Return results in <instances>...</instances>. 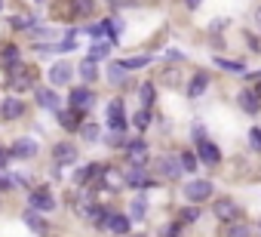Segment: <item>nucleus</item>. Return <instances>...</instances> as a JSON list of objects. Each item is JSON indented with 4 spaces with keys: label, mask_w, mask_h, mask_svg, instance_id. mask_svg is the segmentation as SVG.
Segmentation results:
<instances>
[{
    "label": "nucleus",
    "mask_w": 261,
    "mask_h": 237,
    "mask_svg": "<svg viewBox=\"0 0 261 237\" xmlns=\"http://www.w3.org/2000/svg\"><path fill=\"white\" fill-rule=\"evenodd\" d=\"M108 127H111V133H126V111H123L120 99H114L108 105Z\"/></svg>",
    "instance_id": "f257e3e1"
},
{
    "label": "nucleus",
    "mask_w": 261,
    "mask_h": 237,
    "mask_svg": "<svg viewBox=\"0 0 261 237\" xmlns=\"http://www.w3.org/2000/svg\"><path fill=\"white\" fill-rule=\"evenodd\" d=\"M10 89H16V92H22V89H31L34 86V80H31V68H25V65H16V68H10Z\"/></svg>",
    "instance_id": "f03ea898"
},
{
    "label": "nucleus",
    "mask_w": 261,
    "mask_h": 237,
    "mask_svg": "<svg viewBox=\"0 0 261 237\" xmlns=\"http://www.w3.org/2000/svg\"><path fill=\"white\" fill-rule=\"evenodd\" d=\"M68 102H71V108H77V111H89L92 102H95V92H92L89 86H74L71 96H68Z\"/></svg>",
    "instance_id": "7ed1b4c3"
},
{
    "label": "nucleus",
    "mask_w": 261,
    "mask_h": 237,
    "mask_svg": "<svg viewBox=\"0 0 261 237\" xmlns=\"http://www.w3.org/2000/svg\"><path fill=\"white\" fill-rule=\"evenodd\" d=\"M185 197H188L191 203H200V200H206V197H212V182H206V179H197V182H188V185H185Z\"/></svg>",
    "instance_id": "20e7f679"
},
{
    "label": "nucleus",
    "mask_w": 261,
    "mask_h": 237,
    "mask_svg": "<svg viewBox=\"0 0 261 237\" xmlns=\"http://www.w3.org/2000/svg\"><path fill=\"white\" fill-rule=\"evenodd\" d=\"M31 209H40V212H49V209H56V197H53V191L43 185V188H34L31 191Z\"/></svg>",
    "instance_id": "39448f33"
},
{
    "label": "nucleus",
    "mask_w": 261,
    "mask_h": 237,
    "mask_svg": "<svg viewBox=\"0 0 261 237\" xmlns=\"http://www.w3.org/2000/svg\"><path fill=\"white\" fill-rule=\"evenodd\" d=\"M22 114H25V102L19 96H10V99L0 102V117H4V121H16Z\"/></svg>",
    "instance_id": "423d86ee"
},
{
    "label": "nucleus",
    "mask_w": 261,
    "mask_h": 237,
    "mask_svg": "<svg viewBox=\"0 0 261 237\" xmlns=\"http://www.w3.org/2000/svg\"><path fill=\"white\" fill-rule=\"evenodd\" d=\"M53 157H56L59 167H71V163H77V145H71V142H59V145L53 148Z\"/></svg>",
    "instance_id": "0eeeda50"
},
{
    "label": "nucleus",
    "mask_w": 261,
    "mask_h": 237,
    "mask_svg": "<svg viewBox=\"0 0 261 237\" xmlns=\"http://www.w3.org/2000/svg\"><path fill=\"white\" fill-rule=\"evenodd\" d=\"M157 173L166 176V179H178V176L185 173V167H181V160H175L172 154H163V157L157 160Z\"/></svg>",
    "instance_id": "6e6552de"
},
{
    "label": "nucleus",
    "mask_w": 261,
    "mask_h": 237,
    "mask_svg": "<svg viewBox=\"0 0 261 237\" xmlns=\"http://www.w3.org/2000/svg\"><path fill=\"white\" fill-rule=\"evenodd\" d=\"M37 151H40V148H37V142H34V139H16V142H13V148H10V154H13V157H19V160H31Z\"/></svg>",
    "instance_id": "1a4fd4ad"
},
{
    "label": "nucleus",
    "mask_w": 261,
    "mask_h": 237,
    "mask_svg": "<svg viewBox=\"0 0 261 237\" xmlns=\"http://www.w3.org/2000/svg\"><path fill=\"white\" fill-rule=\"evenodd\" d=\"M215 216L221 219V222H237L240 216H243V209L233 203V200H227V197H221L218 203H215Z\"/></svg>",
    "instance_id": "9d476101"
},
{
    "label": "nucleus",
    "mask_w": 261,
    "mask_h": 237,
    "mask_svg": "<svg viewBox=\"0 0 261 237\" xmlns=\"http://www.w3.org/2000/svg\"><path fill=\"white\" fill-rule=\"evenodd\" d=\"M129 188H151V185H157L154 179H148V173L142 170V167H133V170H129L126 173V179H123Z\"/></svg>",
    "instance_id": "9b49d317"
},
{
    "label": "nucleus",
    "mask_w": 261,
    "mask_h": 237,
    "mask_svg": "<svg viewBox=\"0 0 261 237\" xmlns=\"http://www.w3.org/2000/svg\"><path fill=\"white\" fill-rule=\"evenodd\" d=\"M71 74H74V68H71L68 62H56V65L49 68V83H53V86H65V83L71 80Z\"/></svg>",
    "instance_id": "f8f14e48"
},
{
    "label": "nucleus",
    "mask_w": 261,
    "mask_h": 237,
    "mask_svg": "<svg viewBox=\"0 0 261 237\" xmlns=\"http://www.w3.org/2000/svg\"><path fill=\"white\" fill-rule=\"evenodd\" d=\"M237 102H240V108L249 111V114H258V111H261V96H258L255 89H243V92L237 96Z\"/></svg>",
    "instance_id": "ddd939ff"
},
{
    "label": "nucleus",
    "mask_w": 261,
    "mask_h": 237,
    "mask_svg": "<svg viewBox=\"0 0 261 237\" xmlns=\"http://www.w3.org/2000/svg\"><path fill=\"white\" fill-rule=\"evenodd\" d=\"M126 151H129V163H133V167H145V163H148V148H145L142 139H139V142H129Z\"/></svg>",
    "instance_id": "4468645a"
},
{
    "label": "nucleus",
    "mask_w": 261,
    "mask_h": 237,
    "mask_svg": "<svg viewBox=\"0 0 261 237\" xmlns=\"http://www.w3.org/2000/svg\"><path fill=\"white\" fill-rule=\"evenodd\" d=\"M197 148H200V160H203V163H209V167H215V163L221 160V151H218V145H212L209 139H203V142H197Z\"/></svg>",
    "instance_id": "2eb2a0df"
},
{
    "label": "nucleus",
    "mask_w": 261,
    "mask_h": 237,
    "mask_svg": "<svg viewBox=\"0 0 261 237\" xmlns=\"http://www.w3.org/2000/svg\"><path fill=\"white\" fill-rule=\"evenodd\" d=\"M95 176H105V167L89 163V167H80V170H77L74 182H77V185H89V182H95Z\"/></svg>",
    "instance_id": "dca6fc26"
},
{
    "label": "nucleus",
    "mask_w": 261,
    "mask_h": 237,
    "mask_svg": "<svg viewBox=\"0 0 261 237\" xmlns=\"http://www.w3.org/2000/svg\"><path fill=\"white\" fill-rule=\"evenodd\" d=\"M105 231H111V234H117V237L129 234V216H114V212H111V219H108V228H105Z\"/></svg>",
    "instance_id": "f3484780"
},
{
    "label": "nucleus",
    "mask_w": 261,
    "mask_h": 237,
    "mask_svg": "<svg viewBox=\"0 0 261 237\" xmlns=\"http://www.w3.org/2000/svg\"><path fill=\"white\" fill-rule=\"evenodd\" d=\"M80 114H83V111H77V108H71V111H59V121H62L65 130H77V127H80Z\"/></svg>",
    "instance_id": "a211bd4d"
},
{
    "label": "nucleus",
    "mask_w": 261,
    "mask_h": 237,
    "mask_svg": "<svg viewBox=\"0 0 261 237\" xmlns=\"http://www.w3.org/2000/svg\"><path fill=\"white\" fill-rule=\"evenodd\" d=\"M108 80H111L114 86H123V83H126V65H123V62L108 65Z\"/></svg>",
    "instance_id": "6ab92c4d"
},
{
    "label": "nucleus",
    "mask_w": 261,
    "mask_h": 237,
    "mask_svg": "<svg viewBox=\"0 0 261 237\" xmlns=\"http://www.w3.org/2000/svg\"><path fill=\"white\" fill-rule=\"evenodd\" d=\"M37 102H40V108H49V111L59 108V96H56L53 89H46V86H43V89L37 86Z\"/></svg>",
    "instance_id": "aec40b11"
},
{
    "label": "nucleus",
    "mask_w": 261,
    "mask_h": 237,
    "mask_svg": "<svg viewBox=\"0 0 261 237\" xmlns=\"http://www.w3.org/2000/svg\"><path fill=\"white\" fill-rule=\"evenodd\" d=\"M25 222L31 225V231H34V234H46V231H49L46 219H40V216H37V209H28V212H25Z\"/></svg>",
    "instance_id": "412c9836"
},
{
    "label": "nucleus",
    "mask_w": 261,
    "mask_h": 237,
    "mask_svg": "<svg viewBox=\"0 0 261 237\" xmlns=\"http://www.w3.org/2000/svg\"><path fill=\"white\" fill-rule=\"evenodd\" d=\"M0 62H4L7 68H16V65H22V59H19V46H4V50H0Z\"/></svg>",
    "instance_id": "4be33fe9"
},
{
    "label": "nucleus",
    "mask_w": 261,
    "mask_h": 237,
    "mask_svg": "<svg viewBox=\"0 0 261 237\" xmlns=\"http://www.w3.org/2000/svg\"><path fill=\"white\" fill-rule=\"evenodd\" d=\"M206 86H209V74H197V77L191 80V86H188V96H191V99H197V96H203V92H206Z\"/></svg>",
    "instance_id": "5701e85b"
},
{
    "label": "nucleus",
    "mask_w": 261,
    "mask_h": 237,
    "mask_svg": "<svg viewBox=\"0 0 261 237\" xmlns=\"http://www.w3.org/2000/svg\"><path fill=\"white\" fill-rule=\"evenodd\" d=\"M10 25H13L16 31H31V28H37V19H34V16H13Z\"/></svg>",
    "instance_id": "b1692460"
},
{
    "label": "nucleus",
    "mask_w": 261,
    "mask_h": 237,
    "mask_svg": "<svg viewBox=\"0 0 261 237\" xmlns=\"http://www.w3.org/2000/svg\"><path fill=\"white\" fill-rule=\"evenodd\" d=\"M145 212H148V200L139 194L133 203H129V216H133V219H145Z\"/></svg>",
    "instance_id": "393cba45"
},
{
    "label": "nucleus",
    "mask_w": 261,
    "mask_h": 237,
    "mask_svg": "<svg viewBox=\"0 0 261 237\" xmlns=\"http://www.w3.org/2000/svg\"><path fill=\"white\" fill-rule=\"evenodd\" d=\"M95 0H74V16H92Z\"/></svg>",
    "instance_id": "a878e982"
},
{
    "label": "nucleus",
    "mask_w": 261,
    "mask_h": 237,
    "mask_svg": "<svg viewBox=\"0 0 261 237\" xmlns=\"http://www.w3.org/2000/svg\"><path fill=\"white\" fill-rule=\"evenodd\" d=\"M80 77H83V80H95V77H98L95 62H92V59H83V62H80Z\"/></svg>",
    "instance_id": "bb28decb"
},
{
    "label": "nucleus",
    "mask_w": 261,
    "mask_h": 237,
    "mask_svg": "<svg viewBox=\"0 0 261 237\" xmlns=\"http://www.w3.org/2000/svg\"><path fill=\"white\" fill-rule=\"evenodd\" d=\"M123 65H126V71H136V68H145V65H151V56H133V59H126Z\"/></svg>",
    "instance_id": "cd10ccee"
},
{
    "label": "nucleus",
    "mask_w": 261,
    "mask_h": 237,
    "mask_svg": "<svg viewBox=\"0 0 261 237\" xmlns=\"http://www.w3.org/2000/svg\"><path fill=\"white\" fill-rule=\"evenodd\" d=\"M139 96H142V105H145V108H151V105H154V96H157V92H154V86H151V83H142Z\"/></svg>",
    "instance_id": "c85d7f7f"
},
{
    "label": "nucleus",
    "mask_w": 261,
    "mask_h": 237,
    "mask_svg": "<svg viewBox=\"0 0 261 237\" xmlns=\"http://www.w3.org/2000/svg\"><path fill=\"white\" fill-rule=\"evenodd\" d=\"M133 124H136L139 130H145V127L151 124V111H148V108H142V111H139V114L133 117Z\"/></svg>",
    "instance_id": "c756f323"
},
{
    "label": "nucleus",
    "mask_w": 261,
    "mask_h": 237,
    "mask_svg": "<svg viewBox=\"0 0 261 237\" xmlns=\"http://www.w3.org/2000/svg\"><path fill=\"white\" fill-rule=\"evenodd\" d=\"M178 160H181V167H185V173H191V170H197V157H194L191 151H181V154H178Z\"/></svg>",
    "instance_id": "7c9ffc66"
},
{
    "label": "nucleus",
    "mask_w": 261,
    "mask_h": 237,
    "mask_svg": "<svg viewBox=\"0 0 261 237\" xmlns=\"http://www.w3.org/2000/svg\"><path fill=\"white\" fill-rule=\"evenodd\" d=\"M108 56V43H95L92 50H89V56L86 59H92V62H98V59H105Z\"/></svg>",
    "instance_id": "2f4dec72"
},
{
    "label": "nucleus",
    "mask_w": 261,
    "mask_h": 237,
    "mask_svg": "<svg viewBox=\"0 0 261 237\" xmlns=\"http://www.w3.org/2000/svg\"><path fill=\"white\" fill-rule=\"evenodd\" d=\"M80 133H83V139H86V142H95V139H98V127H95V124H83V127H80Z\"/></svg>",
    "instance_id": "473e14b6"
},
{
    "label": "nucleus",
    "mask_w": 261,
    "mask_h": 237,
    "mask_svg": "<svg viewBox=\"0 0 261 237\" xmlns=\"http://www.w3.org/2000/svg\"><path fill=\"white\" fill-rule=\"evenodd\" d=\"M227 237H252V231H249L246 225H237V222H233V225L227 228Z\"/></svg>",
    "instance_id": "72a5a7b5"
},
{
    "label": "nucleus",
    "mask_w": 261,
    "mask_h": 237,
    "mask_svg": "<svg viewBox=\"0 0 261 237\" xmlns=\"http://www.w3.org/2000/svg\"><path fill=\"white\" fill-rule=\"evenodd\" d=\"M28 34H31V37H34V40H49V37H53V34H56V31H49V28H31V31H28Z\"/></svg>",
    "instance_id": "f704fd0d"
},
{
    "label": "nucleus",
    "mask_w": 261,
    "mask_h": 237,
    "mask_svg": "<svg viewBox=\"0 0 261 237\" xmlns=\"http://www.w3.org/2000/svg\"><path fill=\"white\" fill-rule=\"evenodd\" d=\"M249 142H252V148H255V151H261V127L249 130Z\"/></svg>",
    "instance_id": "c9c22d12"
},
{
    "label": "nucleus",
    "mask_w": 261,
    "mask_h": 237,
    "mask_svg": "<svg viewBox=\"0 0 261 237\" xmlns=\"http://www.w3.org/2000/svg\"><path fill=\"white\" fill-rule=\"evenodd\" d=\"M197 216H200V212H197L194 206H191V209H181V222H197Z\"/></svg>",
    "instance_id": "e433bc0d"
},
{
    "label": "nucleus",
    "mask_w": 261,
    "mask_h": 237,
    "mask_svg": "<svg viewBox=\"0 0 261 237\" xmlns=\"http://www.w3.org/2000/svg\"><path fill=\"white\" fill-rule=\"evenodd\" d=\"M215 65H218V68H227V71H240V65H237V62H224V59H215Z\"/></svg>",
    "instance_id": "4c0bfd02"
},
{
    "label": "nucleus",
    "mask_w": 261,
    "mask_h": 237,
    "mask_svg": "<svg viewBox=\"0 0 261 237\" xmlns=\"http://www.w3.org/2000/svg\"><path fill=\"white\" fill-rule=\"evenodd\" d=\"M203 139H206V130L197 124V127H194V142H203Z\"/></svg>",
    "instance_id": "58836bf2"
},
{
    "label": "nucleus",
    "mask_w": 261,
    "mask_h": 237,
    "mask_svg": "<svg viewBox=\"0 0 261 237\" xmlns=\"http://www.w3.org/2000/svg\"><path fill=\"white\" fill-rule=\"evenodd\" d=\"M178 234H181V225H169V228H166V234H163V237H178Z\"/></svg>",
    "instance_id": "ea45409f"
},
{
    "label": "nucleus",
    "mask_w": 261,
    "mask_h": 237,
    "mask_svg": "<svg viewBox=\"0 0 261 237\" xmlns=\"http://www.w3.org/2000/svg\"><path fill=\"white\" fill-rule=\"evenodd\" d=\"M166 59H169V62H178V59H181V53H178V50H166Z\"/></svg>",
    "instance_id": "a19ab883"
},
{
    "label": "nucleus",
    "mask_w": 261,
    "mask_h": 237,
    "mask_svg": "<svg viewBox=\"0 0 261 237\" xmlns=\"http://www.w3.org/2000/svg\"><path fill=\"white\" fill-rule=\"evenodd\" d=\"M7 157H13V154H7L4 148H0V167H4V163H7Z\"/></svg>",
    "instance_id": "79ce46f5"
},
{
    "label": "nucleus",
    "mask_w": 261,
    "mask_h": 237,
    "mask_svg": "<svg viewBox=\"0 0 261 237\" xmlns=\"http://www.w3.org/2000/svg\"><path fill=\"white\" fill-rule=\"evenodd\" d=\"M255 22H258V28H261V7H258V13H255Z\"/></svg>",
    "instance_id": "37998d69"
},
{
    "label": "nucleus",
    "mask_w": 261,
    "mask_h": 237,
    "mask_svg": "<svg viewBox=\"0 0 261 237\" xmlns=\"http://www.w3.org/2000/svg\"><path fill=\"white\" fill-rule=\"evenodd\" d=\"M197 4H200V0H188V7H191V10H197Z\"/></svg>",
    "instance_id": "c03bdc74"
},
{
    "label": "nucleus",
    "mask_w": 261,
    "mask_h": 237,
    "mask_svg": "<svg viewBox=\"0 0 261 237\" xmlns=\"http://www.w3.org/2000/svg\"><path fill=\"white\" fill-rule=\"evenodd\" d=\"M255 92H258V96H261V77H258V83H255Z\"/></svg>",
    "instance_id": "a18cd8bd"
},
{
    "label": "nucleus",
    "mask_w": 261,
    "mask_h": 237,
    "mask_svg": "<svg viewBox=\"0 0 261 237\" xmlns=\"http://www.w3.org/2000/svg\"><path fill=\"white\" fill-rule=\"evenodd\" d=\"M111 4H117V7H126V0H111Z\"/></svg>",
    "instance_id": "49530a36"
},
{
    "label": "nucleus",
    "mask_w": 261,
    "mask_h": 237,
    "mask_svg": "<svg viewBox=\"0 0 261 237\" xmlns=\"http://www.w3.org/2000/svg\"><path fill=\"white\" fill-rule=\"evenodd\" d=\"M0 10H4V0H0Z\"/></svg>",
    "instance_id": "de8ad7c7"
},
{
    "label": "nucleus",
    "mask_w": 261,
    "mask_h": 237,
    "mask_svg": "<svg viewBox=\"0 0 261 237\" xmlns=\"http://www.w3.org/2000/svg\"><path fill=\"white\" fill-rule=\"evenodd\" d=\"M37 4H40V0H37Z\"/></svg>",
    "instance_id": "09e8293b"
}]
</instances>
